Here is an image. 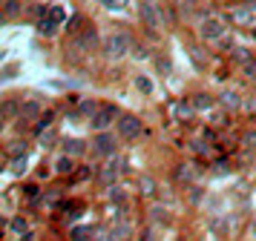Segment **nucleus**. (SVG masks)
I'll return each instance as SVG.
<instances>
[{
    "mask_svg": "<svg viewBox=\"0 0 256 241\" xmlns=\"http://www.w3.org/2000/svg\"><path fill=\"white\" fill-rule=\"evenodd\" d=\"M132 34L127 29H110L104 34V40H101V57H104L106 63H121V60H127L130 52H132Z\"/></svg>",
    "mask_w": 256,
    "mask_h": 241,
    "instance_id": "obj_1",
    "label": "nucleus"
},
{
    "mask_svg": "<svg viewBox=\"0 0 256 241\" xmlns=\"http://www.w3.org/2000/svg\"><path fill=\"white\" fill-rule=\"evenodd\" d=\"M198 40L202 43H210V46H219L228 34H230V29H228V17L224 14H208L204 20H198Z\"/></svg>",
    "mask_w": 256,
    "mask_h": 241,
    "instance_id": "obj_2",
    "label": "nucleus"
},
{
    "mask_svg": "<svg viewBox=\"0 0 256 241\" xmlns=\"http://www.w3.org/2000/svg\"><path fill=\"white\" fill-rule=\"evenodd\" d=\"M136 14H138V23L144 26V32L150 34V37H158L164 34V17H162V6H152V3H144L138 0V6H136Z\"/></svg>",
    "mask_w": 256,
    "mask_h": 241,
    "instance_id": "obj_3",
    "label": "nucleus"
},
{
    "mask_svg": "<svg viewBox=\"0 0 256 241\" xmlns=\"http://www.w3.org/2000/svg\"><path fill=\"white\" fill-rule=\"evenodd\" d=\"M90 152H92L95 158H112L121 152V138H118L116 129H110V132H92V141H90Z\"/></svg>",
    "mask_w": 256,
    "mask_h": 241,
    "instance_id": "obj_4",
    "label": "nucleus"
},
{
    "mask_svg": "<svg viewBox=\"0 0 256 241\" xmlns=\"http://www.w3.org/2000/svg\"><path fill=\"white\" fill-rule=\"evenodd\" d=\"M121 115H124V109H121L118 103H104V106L95 112V118L90 121V129H92V132H110V129L118 124Z\"/></svg>",
    "mask_w": 256,
    "mask_h": 241,
    "instance_id": "obj_5",
    "label": "nucleus"
},
{
    "mask_svg": "<svg viewBox=\"0 0 256 241\" xmlns=\"http://www.w3.org/2000/svg\"><path fill=\"white\" fill-rule=\"evenodd\" d=\"M116 132L121 141H138L147 129H144V121H141L138 115H132V112H124L121 118H118V124H116Z\"/></svg>",
    "mask_w": 256,
    "mask_h": 241,
    "instance_id": "obj_6",
    "label": "nucleus"
},
{
    "mask_svg": "<svg viewBox=\"0 0 256 241\" xmlns=\"http://www.w3.org/2000/svg\"><path fill=\"white\" fill-rule=\"evenodd\" d=\"M127 158L118 152V155H112V158L104 161V167H101V172H98V181L104 184V187H112V184H118V178L127 172Z\"/></svg>",
    "mask_w": 256,
    "mask_h": 241,
    "instance_id": "obj_7",
    "label": "nucleus"
},
{
    "mask_svg": "<svg viewBox=\"0 0 256 241\" xmlns=\"http://www.w3.org/2000/svg\"><path fill=\"white\" fill-rule=\"evenodd\" d=\"M228 23L230 26H248V29H254L256 26V3L254 0H248V3H236L233 9H228Z\"/></svg>",
    "mask_w": 256,
    "mask_h": 241,
    "instance_id": "obj_8",
    "label": "nucleus"
},
{
    "mask_svg": "<svg viewBox=\"0 0 256 241\" xmlns=\"http://www.w3.org/2000/svg\"><path fill=\"white\" fill-rule=\"evenodd\" d=\"M136 193H138V198H144V201H158L162 184H158V178H156V175H150V172H141L138 178H136Z\"/></svg>",
    "mask_w": 256,
    "mask_h": 241,
    "instance_id": "obj_9",
    "label": "nucleus"
},
{
    "mask_svg": "<svg viewBox=\"0 0 256 241\" xmlns=\"http://www.w3.org/2000/svg\"><path fill=\"white\" fill-rule=\"evenodd\" d=\"M144 216H147V224H158V227H170L173 224V213H170V207H164L162 201H150L147 210H144Z\"/></svg>",
    "mask_w": 256,
    "mask_h": 241,
    "instance_id": "obj_10",
    "label": "nucleus"
},
{
    "mask_svg": "<svg viewBox=\"0 0 256 241\" xmlns=\"http://www.w3.org/2000/svg\"><path fill=\"white\" fill-rule=\"evenodd\" d=\"M198 167H193V164H187V161H178L173 167V181L178 184V187H193L198 178Z\"/></svg>",
    "mask_w": 256,
    "mask_h": 241,
    "instance_id": "obj_11",
    "label": "nucleus"
},
{
    "mask_svg": "<svg viewBox=\"0 0 256 241\" xmlns=\"http://www.w3.org/2000/svg\"><path fill=\"white\" fill-rule=\"evenodd\" d=\"M216 103H219L224 112H242L244 98H242L236 89H222L219 95H216Z\"/></svg>",
    "mask_w": 256,
    "mask_h": 241,
    "instance_id": "obj_12",
    "label": "nucleus"
},
{
    "mask_svg": "<svg viewBox=\"0 0 256 241\" xmlns=\"http://www.w3.org/2000/svg\"><path fill=\"white\" fill-rule=\"evenodd\" d=\"M60 152L78 161L81 155L90 152V141H84V138H64V141H60Z\"/></svg>",
    "mask_w": 256,
    "mask_h": 241,
    "instance_id": "obj_13",
    "label": "nucleus"
},
{
    "mask_svg": "<svg viewBox=\"0 0 256 241\" xmlns=\"http://www.w3.org/2000/svg\"><path fill=\"white\" fill-rule=\"evenodd\" d=\"M60 216H64V221H66V227H72L78 218L84 216V201H78V198H66L64 204H60V210H58Z\"/></svg>",
    "mask_w": 256,
    "mask_h": 241,
    "instance_id": "obj_14",
    "label": "nucleus"
},
{
    "mask_svg": "<svg viewBox=\"0 0 256 241\" xmlns=\"http://www.w3.org/2000/svg\"><path fill=\"white\" fill-rule=\"evenodd\" d=\"M55 121H58V109H46V112L35 121V126H32V135L44 138L46 132H52V129H55Z\"/></svg>",
    "mask_w": 256,
    "mask_h": 241,
    "instance_id": "obj_15",
    "label": "nucleus"
},
{
    "mask_svg": "<svg viewBox=\"0 0 256 241\" xmlns=\"http://www.w3.org/2000/svg\"><path fill=\"white\" fill-rule=\"evenodd\" d=\"M26 152H29V141L20 135V138H14V141H9V144L3 147V158L9 164V161H14V158H26Z\"/></svg>",
    "mask_w": 256,
    "mask_h": 241,
    "instance_id": "obj_16",
    "label": "nucleus"
},
{
    "mask_svg": "<svg viewBox=\"0 0 256 241\" xmlns=\"http://www.w3.org/2000/svg\"><path fill=\"white\" fill-rule=\"evenodd\" d=\"M29 6H26V0H3V20L12 23V20H20Z\"/></svg>",
    "mask_w": 256,
    "mask_h": 241,
    "instance_id": "obj_17",
    "label": "nucleus"
},
{
    "mask_svg": "<svg viewBox=\"0 0 256 241\" xmlns=\"http://www.w3.org/2000/svg\"><path fill=\"white\" fill-rule=\"evenodd\" d=\"M75 170H78L75 158L64 155V152H60L58 158H55V164H52V172H55V175H60V178H66V181H70L72 175H75Z\"/></svg>",
    "mask_w": 256,
    "mask_h": 241,
    "instance_id": "obj_18",
    "label": "nucleus"
},
{
    "mask_svg": "<svg viewBox=\"0 0 256 241\" xmlns=\"http://www.w3.org/2000/svg\"><path fill=\"white\" fill-rule=\"evenodd\" d=\"M32 230V221L26 213H18V216H9L6 218V233H12V236H24Z\"/></svg>",
    "mask_w": 256,
    "mask_h": 241,
    "instance_id": "obj_19",
    "label": "nucleus"
},
{
    "mask_svg": "<svg viewBox=\"0 0 256 241\" xmlns=\"http://www.w3.org/2000/svg\"><path fill=\"white\" fill-rule=\"evenodd\" d=\"M64 201H66L64 187H46V190H44V198H40V204L46 207V210H60Z\"/></svg>",
    "mask_w": 256,
    "mask_h": 241,
    "instance_id": "obj_20",
    "label": "nucleus"
},
{
    "mask_svg": "<svg viewBox=\"0 0 256 241\" xmlns=\"http://www.w3.org/2000/svg\"><path fill=\"white\" fill-rule=\"evenodd\" d=\"M170 6H173L178 20H187V17L198 14V0H170Z\"/></svg>",
    "mask_w": 256,
    "mask_h": 241,
    "instance_id": "obj_21",
    "label": "nucleus"
},
{
    "mask_svg": "<svg viewBox=\"0 0 256 241\" xmlns=\"http://www.w3.org/2000/svg\"><path fill=\"white\" fill-rule=\"evenodd\" d=\"M106 201L112 207H121V204H130V190L124 184H112V187H106Z\"/></svg>",
    "mask_w": 256,
    "mask_h": 241,
    "instance_id": "obj_22",
    "label": "nucleus"
},
{
    "mask_svg": "<svg viewBox=\"0 0 256 241\" xmlns=\"http://www.w3.org/2000/svg\"><path fill=\"white\" fill-rule=\"evenodd\" d=\"M98 227L95 224H72L70 227V241H95Z\"/></svg>",
    "mask_w": 256,
    "mask_h": 241,
    "instance_id": "obj_23",
    "label": "nucleus"
},
{
    "mask_svg": "<svg viewBox=\"0 0 256 241\" xmlns=\"http://www.w3.org/2000/svg\"><path fill=\"white\" fill-rule=\"evenodd\" d=\"M104 103L95 101V98H84V101H78V109H75V115H81V118H86V121H92L95 112L101 109Z\"/></svg>",
    "mask_w": 256,
    "mask_h": 241,
    "instance_id": "obj_24",
    "label": "nucleus"
},
{
    "mask_svg": "<svg viewBox=\"0 0 256 241\" xmlns=\"http://www.w3.org/2000/svg\"><path fill=\"white\" fill-rule=\"evenodd\" d=\"M136 230L132 224H110V239L106 241H132Z\"/></svg>",
    "mask_w": 256,
    "mask_h": 241,
    "instance_id": "obj_25",
    "label": "nucleus"
},
{
    "mask_svg": "<svg viewBox=\"0 0 256 241\" xmlns=\"http://www.w3.org/2000/svg\"><path fill=\"white\" fill-rule=\"evenodd\" d=\"M190 103H193V109H196V112H210V109L216 106V98L208 95V92H196V95L190 98Z\"/></svg>",
    "mask_w": 256,
    "mask_h": 241,
    "instance_id": "obj_26",
    "label": "nucleus"
},
{
    "mask_svg": "<svg viewBox=\"0 0 256 241\" xmlns=\"http://www.w3.org/2000/svg\"><path fill=\"white\" fill-rule=\"evenodd\" d=\"M20 193H24V198L29 201V204H40V198H44V187L38 181H26L24 187H20Z\"/></svg>",
    "mask_w": 256,
    "mask_h": 241,
    "instance_id": "obj_27",
    "label": "nucleus"
},
{
    "mask_svg": "<svg viewBox=\"0 0 256 241\" xmlns=\"http://www.w3.org/2000/svg\"><path fill=\"white\" fill-rule=\"evenodd\" d=\"M228 57H230V60H233V63H236V66H244L248 60H254V52H250L248 46L236 43V46H233V49H230V52H228Z\"/></svg>",
    "mask_w": 256,
    "mask_h": 241,
    "instance_id": "obj_28",
    "label": "nucleus"
},
{
    "mask_svg": "<svg viewBox=\"0 0 256 241\" xmlns=\"http://www.w3.org/2000/svg\"><path fill=\"white\" fill-rule=\"evenodd\" d=\"M164 239V227L158 224H144L138 230V241H162Z\"/></svg>",
    "mask_w": 256,
    "mask_h": 241,
    "instance_id": "obj_29",
    "label": "nucleus"
},
{
    "mask_svg": "<svg viewBox=\"0 0 256 241\" xmlns=\"http://www.w3.org/2000/svg\"><path fill=\"white\" fill-rule=\"evenodd\" d=\"M132 86H136V92H141L144 98H150L152 92H156V83H152L150 75H136V78H132Z\"/></svg>",
    "mask_w": 256,
    "mask_h": 241,
    "instance_id": "obj_30",
    "label": "nucleus"
},
{
    "mask_svg": "<svg viewBox=\"0 0 256 241\" xmlns=\"http://www.w3.org/2000/svg\"><path fill=\"white\" fill-rule=\"evenodd\" d=\"M40 115H44L40 101H24V109H20V118H24V121H38Z\"/></svg>",
    "mask_w": 256,
    "mask_h": 241,
    "instance_id": "obj_31",
    "label": "nucleus"
},
{
    "mask_svg": "<svg viewBox=\"0 0 256 241\" xmlns=\"http://www.w3.org/2000/svg\"><path fill=\"white\" fill-rule=\"evenodd\" d=\"M202 43V40H198ZM198 43H187V49H190V55H193V66L198 69V72H204L208 69V60H204V49Z\"/></svg>",
    "mask_w": 256,
    "mask_h": 241,
    "instance_id": "obj_32",
    "label": "nucleus"
},
{
    "mask_svg": "<svg viewBox=\"0 0 256 241\" xmlns=\"http://www.w3.org/2000/svg\"><path fill=\"white\" fill-rule=\"evenodd\" d=\"M20 109H24V103H18V98H6V101H3V118H6V121L20 118Z\"/></svg>",
    "mask_w": 256,
    "mask_h": 241,
    "instance_id": "obj_33",
    "label": "nucleus"
},
{
    "mask_svg": "<svg viewBox=\"0 0 256 241\" xmlns=\"http://www.w3.org/2000/svg\"><path fill=\"white\" fill-rule=\"evenodd\" d=\"M173 112H176V118H178V121H190L196 109H193V103H190V101H178L173 106Z\"/></svg>",
    "mask_w": 256,
    "mask_h": 241,
    "instance_id": "obj_34",
    "label": "nucleus"
},
{
    "mask_svg": "<svg viewBox=\"0 0 256 241\" xmlns=\"http://www.w3.org/2000/svg\"><path fill=\"white\" fill-rule=\"evenodd\" d=\"M84 26H86V20H84V14H72V20H66V23H64V29H66V34H70V37H75V34L81 32Z\"/></svg>",
    "mask_w": 256,
    "mask_h": 241,
    "instance_id": "obj_35",
    "label": "nucleus"
},
{
    "mask_svg": "<svg viewBox=\"0 0 256 241\" xmlns=\"http://www.w3.org/2000/svg\"><path fill=\"white\" fill-rule=\"evenodd\" d=\"M239 144H242V149H248V152H256V126L244 129L242 138H239Z\"/></svg>",
    "mask_w": 256,
    "mask_h": 241,
    "instance_id": "obj_36",
    "label": "nucleus"
},
{
    "mask_svg": "<svg viewBox=\"0 0 256 241\" xmlns=\"http://www.w3.org/2000/svg\"><path fill=\"white\" fill-rule=\"evenodd\" d=\"M6 167H9V172H12L14 178H24L26 170H29V161H26V158H14V161H9Z\"/></svg>",
    "mask_w": 256,
    "mask_h": 241,
    "instance_id": "obj_37",
    "label": "nucleus"
},
{
    "mask_svg": "<svg viewBox=\"0 0 256 241\" xmlns=\"http://www.w3.org/2000/svg\"><path fill=\"white\" fill-rule=\"evenodd\" d=\"M92 178V167H78L75 175L70 178V184H81V181H90Z\"/></svg>",
    "mask_w": 256,
    "mask_h": 241,
    "instance_id": "obj_38",
    "label": "nucleus"
},
{
    "mask_svg": "<svg viewBox=\"0 0 256 241\" xmlns=\"http://www.w3.org/2000/svg\"><path fill=\"white\" fill-rule=\"evenodd\" d=\"M210 170H213V175H228V172H230V161H228V158L213 161V164H210Z\"/></svg>",
    "mask_w": 256,
    "mask_h": 241,
    "instance_id": "obj_39",
    "label": "nucleus"
},
{
    "mask_svg": "<svg viewBox=\"0 0 256 241\" xmlns=\"http://www.w3.org/2000/svg\"><path fill=\"white\" fill-rule=\"evenodd\" d=\"M242 112L248 115V118H254V121H256V98H244Z\"/></svg>",
    "mask_w": 256,
    "mask_h": 241,
    "instance_id": "obj_40",
    "label": "nucleus"
},
{
    "mask_svg": "<svg viewBox=\"0 0 256 241\" xmlns=\"http://www.w3.org/2000/svg\"><path fill=\"white\" fill-rule=\"evenodd\" d=\"M239 69H242V75L248 80H256V57H254V60H248V63H244V66H239Z\"/></svg>",
    "mask_w": 256,
    "mask_h": 241,
    "instance_id": "obj_41",
    "label": "nucleus"
},
{
    "mask_svg": "<svg viewBox=\"0 0 256 241\" xmlns=\"http://www.w3.org/2000/svg\"><path fill=\"white\" fill-rule=\"evenodd\" d=\"M104 6H106L110 11H118V9H127L130 0H104Z\"/></svg>",
    "mask_w": 256,
    "mask_h": 241,
    "instance_id": "obj_42",
    "label": "nucleus"
},
{
    "mask_svg": "<svg viewBox=\"0 0 256 241\" xmlns=\"http://www.w3.org/2000/svg\"><path fill=\"white\" fill-rule=\"evenodd\" d=\"M187 190H190V195H187V201H190V204L196 207L198 201H202V195H204V193H202V190H198V187H187Z\"/></svg>",
    "mask_w": 256,
    "mask_h": 241,
    "instance_id": "obj_43",
    "label": "nucleus"
},
{
    "mask_svg": "<svg viewBox=\"0 0 256 241\" xmlns=\"http://www.w3.org/2000/svg\"><path fill=\"white\" fill-rule=\"evenodd\" d=\"M193 149H196L198 155H210V149H213V144H204V141H193Z\"/></svg>",
    "mask_w": 256,
    "mask_h": 241,
    "instance_id": "obj_44",
    "label": "nucleus"
},
{
    "mask_svg": "<svg viewBox=\"0 0 256 241\" xmlns=\"http://www.w3.org/2000/svg\"><path fill=\"white\" fill-rule=\"evenodd\" d=\"M156 66H158V72H170V60H167V57H158V60H156Z\"/></svg>",
    "mask_w": 256,
    "mask_h": 241,
    "instance_id": "obj_45",
    "label": "nucleus"
},
{
    "mask_svg": "<svg viewBox=\"0 0 256 241\" xmlns=\"http://www.w3.org/2000/svg\"><path fill=\"white\" fill-rule=\"evenodd\" d=\"M18 241H38V233L29 230V233H24V236H18Z\"/></svg>",
    "mask_w": 256,
    "mask_h": 241,
    "instance_id": "obj_46",
    "label": "nucleus"
},
{
    "mask_svg": "<svg viewBox=\"0 0 256 241\" xmlns=\"http://www.w3.org/2000/svg\"><path fill=\"white\" fill-rule=\"evenodd\" d=\"M44 178H49V170H46V167H40V172H38V181H44Z\"/></svg>",
    "mask_w": 256,
    "mask_h": 241,
    "instance_id": "obj_47",
    "label": "nucleus"
},
{
    "mask_svg": "<svg viewBox=\"0 0 256 241\" xmlns=\"http://www.w3.org/2000/svg\"><path fill=\"white\" fill-rule=\"evenodd\" d=\"M144 3H152V6H164V0H144Z\"/></svg>",
    "mask_w": 256,
    "mask_h": 241,
    "instance_id": "obj_48",
    "label": "nucleus"
},
{
    "mask_svg": "<svg viewBox=\"0 0 256 241\" xmlns=\"http://www.w3.org/2000/svg\"><path fill=\"white\" fill-rule=\"evenodd\" d=\"M250 34H254V40H256V26H254V29H250Z\"/></svg>",
    "mask_w": 256,
    "mask_h": 241,
    "instance_id": "obj_49",
    "label": "nucleus"
},
{
    "mask_svg": "<svg viewBox=\"0 0 256 241\" xmlns=\"http://www.w3.org/2000/svg\"><path fill=\"white\" fill-rule=\"evenodd\" d=\"M46 241H58V239H46Z\"/></svg>",
    "mask_w": 256,
    "mask_h": 241,
    "instance_id": "obj_50",
    "label": "nucleus"
}]
</instances>
